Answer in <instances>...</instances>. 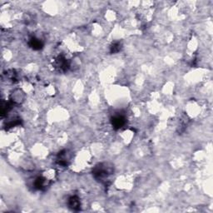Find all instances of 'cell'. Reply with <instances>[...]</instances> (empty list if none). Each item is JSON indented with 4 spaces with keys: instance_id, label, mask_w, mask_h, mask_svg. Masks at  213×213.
Returning a JSON list of instances; mask_svg holds the SVG:
<instances>
[{
    "instance_id": "obj_1",
    "label": "cell",
    "mask_w": 213,
    "mask_h": 213,
    "mask_svg": "<svg viewBox=\"0 0 213 213\" xmlns=\"http://www.w3.org/2000/svg\"><path fill=\"white\" fill-rule=\"evenodd\" d=\"M112 122H113V127L117 128V129H118V128H122V126L124 125L125 119L122 116H117L115 117H113Z\"/></svg>"
},
{
    "instance_id": "obj_2",
    "label": "cell",
    "mask_w": 213,
    "mask_h": 213,
    "mask_svg": "<svg viewBox=\"0 0 213 213\" xmlns=\"http://www.w3.org/2000/svg\"><path fill=\"white\" fill-rule=\"evenodd\" d=\"M69 206L71 208H73V210H78L80 208V200L79 198L73 196L72 197L69 198Z\"/></svg>"
},
{
    "instance_id": "obj_3",
    "label": "cell",
    "mask_w": 213,
    "mask_h": 213,
    "mask_svg": "<svg viewBox=\"0 0 213 213\" xmlns=\"http://www.w3.org/2000/svg\"><path fill=\"white\" fill-rule=\"evenodd\" d=\"M29 45L30 47H32L33 49H35V50H38V49H42L43 47V43L40 41L39 39L38 38H32L29 42Z\"/></svg>"
},
{
    "instance_id": "obj_4",
    "label": "cell",
    "mask_w": 213,
    "mask_h": 213,
    "mask_svg": "<svg viewBox=\"0 0 213 213\" xmlns=\"http://www.w3.org/2000/svg\"><path fill=\"white\" fill-rule=\"evenodd\" d=\"M34 185H35V187H36V188L42 190V189H43L47 186V184H46V179L45 178H43V177H38V178L35 181Z\"/></svg>"
},
{
    "instance_id": "obj_5",
    "label": "cell",
    "mask_w": 213,
    "mask_h": 213,
    "mask_svg": "<svg viewBox=\"0 0 213 213\" xmlns=\"http://www.w3.org/2000/svg\"><path fill=\"white\" fill-rule=\"evenodd\" d=\"M121 43H118V42H117V43H113V45L111 47V52H117L120 51V49H121Z\"/></svg>"
}]
</instances>
